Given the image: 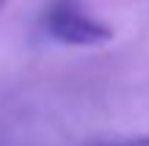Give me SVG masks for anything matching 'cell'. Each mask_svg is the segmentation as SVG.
Returning a JSON list of instances; mask_svg holds the SVG:
<instances>
[{
	"mask_svg": "<svg viewBox=\"0 0 149 146\" xmlns=\"http://www.w3.org/2000/svg\"><path fill=\"white\" fill-rule=\"evenodd\" d=\"M100 146H149V135H133V138H122V141H105Z\"/></svg>",
	"mask_w": 149,
	"mask_h": 146,
	"instance_id": "7a4b0ae2",
	"label": "cell"
},
{
	"mask_svg": "<svg viewBox=\"0 0 149 146\" xmlns=\"http://www.w3.org/2000/svg\"><path fill=\"white\" fill-rule=\"evenodd\" d=\"M6 3H8V0H0V14H3V8H6Z\"/></svg>",
	"mask_w": 149,
	"mask_h": 146,
	"instance_id": "3957f363",
	"label": "cell"
},
{
	"mask_svg": "<svg viewBox=\"0 0 149 146\" xmlns=\"http://www.w3.org/2000/svg\"><path fill=\"white\" fill-rule=\"evenodd\" d=\"M44 30L66 47H102L113 39V28L91 17L77 0H53L44 11Z\"/></svg>",
	"mask_w": 149,
	"mask_h": 146,
	"instance_id": "6da1fadb",
	"label": "cell"
}]
</instances>
